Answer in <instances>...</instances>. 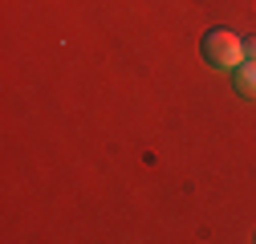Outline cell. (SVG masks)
Segmentation results:
<instances>
[{"label": "cell", "mask_w": 256, "mask_h": 244, "mask_svg": "<svg viewBox=\"0 0 256 244\" xmlns=\"http://www.w3.org/2000/svg\"><path fill=\"white\" fill-rule=\"evenodd\" d=\"M244 57H248V61H256V33H252V37H244Z\"/></svg>", "instance_id": "cell-3"}, {"label": "cell", "mask_w": 256, "mask_h": 244, "mask_svg": "<svg viewBox=\"0 0 256 244\" xmlns=\"http://www.w3.org/2000/svg\"><path fill=\"white\" fill-rule=\"evenodd\" d=\"M232 82H236V94H244V98H252L256 102V61H240V66L232 70Z\"/></svg>", "instance_id": "cell-2"}, {"label": "cell", "mask_w": 256, "mask_h": 244, "mask_svg": "<svg viewBox=\"0 0 256 244\" xmlns=\"http://www.w3.org/2000/svg\"><path fill=\"white\" fill-rule=\"evenodd\" d=\"M204 57L216 70H236L244 61V37H236L232 28H212L204 37Z\"/></svg>", "instance_id": "cell-1"}]
</instances>
